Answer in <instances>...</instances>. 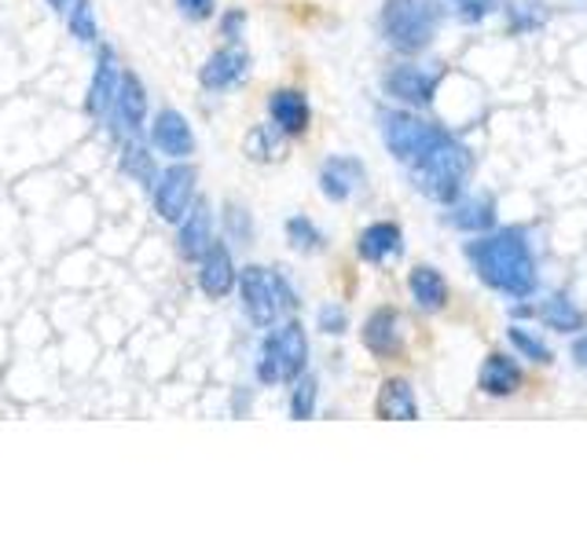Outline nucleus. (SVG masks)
I'll return each instance as SVG.
<instances>
[{
    "instance_id": "nucleus-16",
    "label": "nucleus",
    "mask_w": 587,
    "mask_h": 549,
    "mask_svg": "<svg viewBox=\"0 0 587 549\" xmlns=\"http://www.w3.org/2000/svg\"><path fill=\"white\" fill-rule=\"evenodd\" d=\"M199 285L206 296H228L235 285V264H232V253L221 242H213L210 249H206V257L199 260Z\"/></svg>"
},
{
    "instance_id": "nucleus-34",
    "label": "nucleus",
    "mask_w": 587,
    "mask_h": 549,
    "mask_svg": "<svg viewBox=\"0 0 587 549\" xmlns=\"http://www.w3.org/2000/svg\"><path fill=\"white\" fill-rule=\"evenodd\" d=\"M243 26H246V15L243 11H228V15L221 19V33L228 41H239L243 37Z\"/></svg>"
},
{
    "instance_id": "nucleus-32",
    "label": "nucleus",
    "mask_w": 587,
    "mask_h": 549,
    "mask_svg": "<svg viewBox=\"0 0 587 549\" xmlns=\"http://www.w3.org/2000/svg\"><path fill=\"white\" fill-rule=\"evenodd\" d=\"M228 227H232V235H235V238H243V242H250V235H254V227H250L246 209H239V205H228Z\"/></svg>"
},
{
    "instance_id": "nucleus-21",
    "label": "nucleus",
    "mask_w": 587,
    "mask_h": 549,
    "mask_svg": "<svg viewBox=\"0 0 587 549\" xmlns=\"http://www.w3.org/2000/svg\"><path fill=\"white\" fill-rule=\"evenodd\" d=\"M411 296L419 301V307H427V312H441L444 301H448V282L441 279V271L438 268H416L411 271Z\"/></svg>"
},
{
    "instance_id": "nucleus-17",
    "label": "nucleus",
    "mask_w": 587,
    "mask_h": 549,
    "mask_svg": "<svg viewBox=\"0 0 587 549\" xmlns=\"http://www.w3.org/2000/svg\"><path fill=\"white\" fill-rule=\"evenodd\" d=\"M364 345L383 359H394L400 351V315L394 307H378L364 323Z\"/></svg>"
},
{
    "instance_id": "nucleus-13",
    "label": "nucleus",
    "mask_w": 587,
    "mask_h": 549,
    "mask_svg": "<svg viewBox=\"0 0 587 549\" xmlns=\"http://www.w3.org/2000/svg\"><path fill=\"white\" fill-rule=\"evenodd\" d=\"M114 121L129 132V136H136V132L144 128V121H147V92H144V81H140L136 74H129V70L122 74V81H118Z\"/></svg>"
},
{
    "instance_id": "nucleus-22",
    "label": "nucleus",
    "mask_w": 587,
    "mask_h": 549,
    "mask_svg": "<svg viewBox=\"0 0 587 549\" xmlns=\"http://www.w3.org/2000/svg\"><path fill=\"white\" fill-rule=\"evenodd\" d=\"M452 224L459 231H488L496 224V202L485 194L463 198V202H455L452 209Z\"/></svg>"
},
{
    "instance_id": "nucleus-6",
    "label": "nucleus",
    "mask_w": 587,
    "mask_h": 549,
    "mask_svg": "<svg viewBox=\"0 0 587 549\" xmlns=\"http://www.w3.org/2000/svg\"><path fill=\"white\" fill-rule=\"evenodd\" d=\"M441 136H444V128L430 125V121H422V117L400 114V110H386V114H383L386 147H389V154H394L397 161H405V165L419 161Z\"/></svg>"
},
{
    "instance_id": "nucleus-8",
    "label": "nucleus",
    "mask_w": 587,
    "mask_h": 549,
    "mask_svg": "<svg viewBox=\"0 0 587 549\" xmlns=\"http://www.w3.org/2000/svg\"><path fill=\"white\" fill-rule=\"evenodd\" d=\"M438 81H441L438 70L430 74V70H419V66H397V70L386 74V92L397 96L400 103L430 107L433 92H438Z\"/></svg>"
},
{
    "instance_id": "nucleus-36",
    "label": "nucleus",
    "mask_w": 587,
    "mask_h": 549,
    "mask_svg": "<svg viewBox=\"0 0 587 549\" xmlns=\"http://www.w3.org/2000/svg\"><path fill=\"white\" fill-rule=\"evenodd\" d=\"M48 4L56 8V11H63V15H67V4H74V0H48Z\"/></svg>"
},
{
    "instance_id": "nucleus-19",
    "label": "nucleus",
    "mask_w": 587,
    "mask_h": 549,
    "mask_svg": "<svg viewBox=\"0 0 587 549\" xmlns=\"http://www.w3.org/2000/svg\"><path fill=\"white\" fill-rule=\"evenodd\" d=\"M485 395H514L521 389V370L514 359H507L503 351H492L481 367V378H477Z\"/></svg>"
},
{
    "instance_id": "nucleus-33",
    "label": "nucleus",
    "mask_w": 587,
    "mask_h": 549,
    "mask_svg": "<svg viewBox=\"0 0 587 549\" xmlns=\"http://www.w3.org/2000/svg\"><path fill=\"white\" fill-rule=\"evenodd\" d=\"M177 4H180L184 15L195 19V22H202V19L213 15V0H177Z\"/></svg>"
},
{
    "instance_id": "nucleus-9",
    "label": "nucleus",
    "mask_w": 587,
    "mask_h": 549,
    "mask_svg": "<svg viewBox=\"0 0 587 549\" xmlns=\"http://www.w3.org/2000/svg\"><path fill=\"white\" fill-rule=\"evenodd\" d=\"M151 143L166 154V158H188L195 154V132L188 125V117L180 114V110H158L155 125H151Z\"/></svg>"
},
{
    "instance_id": "nucleus-25",
    "label": "nucleus",
    "mask_w": 587,
    "mask_h": 549,
    "mask_svg": "<svg viewBox=\"0 0 587 549\" xmlns=\"http://www.w3.org/2000/svg\"><path fill=\"white\" fill-rule=\"evenodd\" d=\"M279 136H283V132H279V128H272V125L254 128V132H250V136H246V154H250V158H257V161L279 158Z\"/></svg>"
},
{
    "instance_id": "nucleus-3",
    "label": "nucleus",
    "mask_w": 587,
    "mask_h": 549,
    "mask_svg": "<svg viewBox=\"0 0 587 549\" xmlns=\"http://www.w3.org/2000/svg\"><path fill=\"white\" fill-rule=\"evenodd\" d=\"M444 19L441 0H386L383 8V33L397 52L416 55L430 48Z\"/></svg>"
},
{
    "instance_id": "nucleus-10",
    "label": "nucleus",
    "mask_w": 587,
    "mask_h": 549,
    "mask_svg": "<svg viewBox=\"0 0 587 549\" xmlns=\"http://www.w3.org/2000/svg\"><path fill=\"white\" fill-rule=\"evenodd\" d=\"M118 81H122V70H118V59H114V48H100V59H96V70H92V85H89V99H85V110H89L92 117H107L114 107V96H118Z\"/></svg>"
},
{
    "instance_id": "nucleus-2",
    "label": "nucleus",
    "mask_w": 587,
    "mask_h": 549,
    "mask_svg": "<svg viewBox=\"0 0 587 549\" xmlns=\"http://www.w3.org/2000/svg\"><path fill=\"white\" fill-rule=\"evenodd\" d=\"M470 150L463 147L455 136H444L433 143V147L422 154L419 161H411V183H416L419 194L433 198V202H455L459 191L466 187V176H470Z\"/></svg>"
},
{
    "instance_id": "nucleus-23",
    "label": "nucleus",
    "mask_w": 587,
    "mask_h": 549,
    "mask_svg": "<svg viewBox=\"0 0 587 549\" xmlns=\"http://www.w3.org/2000/svg\"><path fill=\"white\" fill-rule=\"evenodd\" d=\"M540 315H543V323H547L551 329H558V334H580L584 323H587L584 312L565 293H554L551 301L540 307Z\"/></svg>"
},
{
    "instance_id": "nucleus-18",
    "label": "nucleus",
    "mask_w": 587,
    "mask_h": 549,
    "mask_svg": "<svg viewBox=\"0 0 587 549\" xmlns=\"http://www.w3.org/2000/svg\"><path fill=\"white\" fill-rule=\"evenodd\" d=\"M375 411L383 422H416L419 406H416V392H411V384L405 378H389L383 384V392H378Z\"/></svg>"
},
{
    "instance_id": "nucleus-15",
    "label": "nucleus",
    "mask_w": 587,
    "mask_h": 549,
    "mask_svg": "<svg viewBox=\"0 0 587 549\" xmlns=\"http://www.w3.org/2000/svg\"><path fill=\"white\" fill-rule=\"evenodd\" d=\"M268 114L276 121V128L283 136H301L309 128V99L294 88H279V92L268 96Z\"/></svg>"
},
{
    "instance_id": "nucleus-28",
    "label": "nucleus",
    "mask_w": 587,
    "mask_h": 549,
    "mask_svg": "<svg viewBox=\"0 0 587 549\" xmlns=\"http://www.w3.org/2000/svg\"><path fill=\"white\" fill-rule=\"evenodd\" d=\"M287 238H290V246L298 249V253H312V249H320V231L312 227V220L306 216H294L290 224H287Z\"/></svg>"
},
{
    "instance_id": "nucleus-14",
    "label": "nucleus",
    "mask_w": 587,
    "mask_h": 549,
    "mask_svg": "<svg viewBox=\"0 0 587 549\" xmlns=\"http://www.w3.org/2000/svg\"><path fill=\"white\" fill-rule=\"evenodd\" d=\"M364 187V165L356 158H331L323 161L320 169V191L331 198V202H345V198H353L356 191Z\"/></svg>"
},
{
    "instance_id": "nucleus-4",
    "label": "nucleus",
    "mask_w": 587,
    "mask_h": 549,
    "mask_svg": "<svg viewBox=\"0 0 587 549\" xmlns=\"http://www.w3.org/2000/svg\"><path fill=\"white\" fill-rule=\"evenodd\" d=\"M306 359H309V337L301 323H287L276 329L272 337H265L261 345V362H257V378L265 384H279V381H298L306 373Z\"/></svg>"
},
{
    "instance_id": "nucleus-7",
    "label": "nucleus",
    "mask_w": 587,
    "mask_h": 549,
    "mask_svg": "<svg viewBox=\"0 0 587 549\" xmlns=\"http://www.w3.org/2000/svg\"><path fill=\"white\" fill-rule=\"evenodd\" d=\"M195 180H199V172H195V165H169L166 172H158V183H155V209L162 220H169V224H180L184 216H188V209L195 205Z\"/></svg>"
},
{
    "instance_id": "nucleus-30",
    "label": "nucleus",
    "mask_w": 587,
    "mask_h": 549,
    "mask_svg": "<svg viewBox=\"0 0 587 549\" xmlns=\"http://www.w3.org/2000/svg\"><path fill=\"white\" fill-rule=\"evenodd\" d=\"M320 329H323V334H331V337L345 334V312L339 304H323L320 307Z\"/></svg>"
},
{
    "instance_id": "nucleus-26",
    "label": "nucleus",
    "mask_w": 587,
    "mask_h": 549,
    "mask_svg": "<svg viewBox=\"0 0 587 549\" xmlns=\"http://www.w3.org/2000/svg\"><path fill=\"white\" fill-rule=\"evenodd\" d=\"M67 26H70V33L81 44H92L96 41V15H92L89 0H74V4L67 8Z\"/></svg>"
},
{
    "instance_id": "nucleus-31",
    "label": "nucleus",
    "mask_w": 587,
    "mask_h": 549,
    "mask_svg": "<svg viewBox=\"0 0 587 549\" xmlns=\"http://www.w3.org/2000/svg\"><path fill=\"white\" fill-rule=\"evenodd\" d=\"M455 8H459V15L466 19V22H477V19H485L488 11L496 8V0H452Z\"/></svg>"
},
{
    "instance_id": "nucleus-20",
    "label": "nucleus",
    "mask_w": 587,
    "mask_h": 549,
    "mask_svg": "<svg viewBox=\"0 0 587 549\" xmlns=\"http://www.w3.org/2000/svg\"><path fill=\"white\" fill-rule=\"evenodd\" d=\"M400 242H405V238H400V227L389 224V220H378V224H372L361 235V257L367 264H378V260L400 253Z\"/></svg>"
},
{
    "instance_id": "nucleus-1",
    "label": "nucleus",
    "mask_w": 587,
    "mask_h": 549,
    "mask_svg": "<svg viewBox=\"0 0 587 549\" xmlns=\"http://www.w3.org/2000/svg\"><path fill=\"white\" fill-rule=\"evenodd\" d=\"M470 260L485 285L514 296V301L536 290V260H532L525 235L514 227L499 231V235H488L477 242V246H470Z\"/></svg>"
},
{
    "instance_id": "nucleus-24",
    "label": "nucleus",
    "mask_w": 587,
    "mask_h": 549,
    "mask_svg": "<svg viewBox=\"0 0 587 549\" xmlns=\"http://www.w3.org/2000/svg\"><path fill=\"white\" fill-rule=\"evenodd\" d=\"M317 378L312 373H301L298 381H294V395H290V417L294 422H309L312 411H317Z\"/></svg>"
},
{
    "instance_id": "nucleus-5",
    "label": "nucleus",
    "mask_w": 587,
    "mask_h": 549,
    "mask_svg": "<svg viewBox=\"0 0 587 549\" xmlns=\"http://www.w3.org/2000/svg\"><path fill=\"white\" fill-rule=\"evenodd\" d=\"M239 290H243V307H246V315L254 326H272L279 318L283 304L287 307L298 304L290 293V285L283 282L279 274L257 268V264L243 268V274H239Z\"/></svg>"
},
{
    "instance_id": "nucleus-27",
    "label": "nucleus",
    "mask_w": 587,
    "mask_h": 549,
    "mask_svg": "<svg viewBox=\"0 0 587 549\" xmlns=\"http://www.w3.org/2000/svg\"><path fill=\"white\" fill-rule=\"evenodd\" d=\"M122 169H125L129 176H136L140 183H151V187H155V180H158L155 169H151V154L140 147L136 139L122 150Z\"/></svg>"
},
{
    "instance_id": "nucleus-11",
    "label": "nucleus",
    "mask_w": 587,
    "mask_h": 549,
    "mask_svg": "<svg viewBox=\"0 0 587 549\" xmlns=\"http://www.w3.org/2000/svg\"><path fill=\"white\" fill-rule=\"evenodd\" d=\"M210 246H213V213L206 202H195L188 209V216L180 220L177 249H180L184 260H202Z\"/></svg>"
},
{
    "instance_id": "nucleus-29",
    "label": "nucleus",
    "mask_w": 587,
    "mask_h": 549,
    "mask_svg": "<svg viewBox=\"0 0 587 549\" xmlns=\"http://www.w3.org/2000/svg\"><path fill=\"white\" fill-rule=\"evenodd\" d=\"M510 345H514V348L521 351V356L532 359V362H551V359H554V356H551V348L543 345L540 337H532L525 326H514V329H510Z\"/></svg>"
},
{
    "instance_id": "nucleus-12",
    "label": "nucleus",
    "mask_w": 587,
    "mask_h": 549,
    "mask_svg": "<svg viewBox=\"0 0 587 549\" xmlns=\"http://www.w3.org/2000/svg\"><path fill=\"white\" fill-rule=\"evenodd\" d=\"M246 70H250V55L243 48H221L206 59V66L199 70V81L202 88H210V92H224V88L243 81Z\"/></svg>"
},
{
    "instance_id": "nucleus-35",
    "label": "nucleus",
    "mask_w": 587,
    "mask_h": 549,
    "mask_svg": "<svg viewBox=\"0 0 587 549\" xmlns=\"http://www.w3.org/2000/svg\"><path fill=\"white\" fill-rule=\"evenodd\" d=\"M573 359L580 362V367H587V334H584V337H580V340H576V345H573Z\"/></svg>"
}]
</instances>
